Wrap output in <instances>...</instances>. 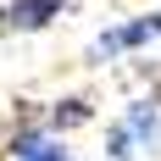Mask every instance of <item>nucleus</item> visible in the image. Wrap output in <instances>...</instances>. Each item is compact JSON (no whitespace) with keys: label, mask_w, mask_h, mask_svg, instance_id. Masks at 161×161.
<instances>
[{"label":"nucleus","mask_w":161,"mask_h":161,"mask_svg":"<svg viewBox=\"0 0 161 161\" xmlns=\"http://www.w3.org/2000/svg\"><path fill=\"white\" fill-rule=\"evenodd\" d=\"M161 39V6L150 11L128 17V22H111V28H100L89 45H83V67H106V61H122V56H139L145 45Z\"/></svg>","instance_id":"2"},{"label":"nucleus","mask_w":161,"mask_h":161,"mask_svg":"<svg viewBox=\"0 0 161 161\" xmlns=\"http://www.w3.org/2000/svg\"><path fill=\"white\" fill-rule=\"evenodd\" d=\"M95 117V106H89V95H61V100H50L45 106V128H56V133H72V128H83Z\"/></svg>","instance_id":"5"},{"label":"nucleus","mask_w":161,"mask_h":161,"mask_svg":"<svg viewBox=\"0 0 161 161\" xmlns=\"http://www.w3.org/2000/svg\"><path fill=\"white\" fill-rule=\"evenodd\" d=\"M67 11H72V0H6L0 6V33H45Z\"/></svg>","instance_id":"4"},{"label":"nucleus","mask_w":161,"mask_h":161,"mask_svg":"<svg viewBox=\"0 0 161 161\" xmlns=\"http://www.w3.org/2000/svg\"><path fill=\"white\" fill-rule=\"evenodd\" d=\"M6 156L11 161H78L67 150V133L45 128V122H17L6 133Z\"/></svg>","instance_id":"3"},{"label":"nucleus","mask_w":161,"mask_h":161,"mask_svg":"<svg viewBox=\"0 0 161 161\" xmlns=\"http://www.w3.org/2000/svg\"><path fill=\"white\" fill-rule=\"evenodd\" d=\"M161 150V89L133 95L111 128H106V161H139Z\"/></svg>","instance_id":"1"}]
</instances>
